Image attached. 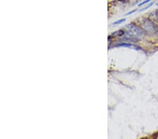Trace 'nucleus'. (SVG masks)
Wrapping results in <instances>:
<instances>
[{"instance_id": "obj_1", "label": "nucleus", "mask_w": 158, "mask_h": 139, "mask_svg": "<svg viewBox=\"0 0 158 139\" xmlns=\"http://www.w3.org/2000/svg\"><path fill=\"white\" fill-rule=\"evenodd\" d=\"M126 29L128 30L129 34L136 37H143L145 35V30L136 25L134 23H130L126 25Z\"/></svg>"}, {"instance_id": "obj_2", "label": "nucleus", "mask_w": 158, "mask_h": 139, "mask_svg": "<svg viewBox=\"0 0 158 139\" xmlns=\"http://www.w3.org/2000/svg\"><path fill=\"white\" fill-rule=\"evenodd\" d=\"M143 29L145 31L148 32L150 33H154L157 34L158 35V25H156L154 22L150 20L148 18L144 20L143 23Z\"/></svg>"}, {"instance_id": "obj_3", "label": "nucleus", "mask_w": 158, "mask_h": 139, "mask_svg": "<svg viewBox=\"0 0 158 139\" xmlns=\"http://www.w3.org/2000/svg\"><path fill=\"white\" fill-rule=\"evenodd\" d=\"M123 40H124L125 42H139V39L136 37V36H134V35H129V36H126V37H124L123 39Z\"/></svg>"}, {"instance_id": "obj_4", "label": "nucleus", "mask_w": 158, "mask_h": 139, "mask_svg": "<svg viewBox=\"0 0 158 139\" xmlns=\"http://www.w3.org/2000/svg\"><path fill=\"white\" fill-rule=\"evenodd\" d=\"M116 46L117 47H126V48L133 47V48H135V49H138V50L141 49V48L139 46L133 45V44H127V43H121V44H119L118 45H117Z\"/></svg>"}, {"instance_id": "obj_5", "label": "nucleus", "mask_w": 158, "mask_h": 139, "mask_svg": "<svg viewBox=\"0 0 158 139\" xmlns=\"http://www.w3.org/2000/svg\"><path fill=\"white\" fill-rule=\"evenodd\" d=\"M124 35V32L123 31V30H118V31H116V32H115L114 33H113L112 35L110 36H109V39H110L112 37H122Z\"/></svg>"}, {"instance_id": "obj_6", "label": "nucleus", "mask_w": 158, "mask_h": 139, "mask_svg": "<svg viewBox=\"0 0 158 139\" xmlns=\"http://www.w3.org/2000/svg\"><path fill=\"white\" fill-rule=\"evenodd\" d=\"M125 20H126V19H125V18H122V19H120V20H117V21H116V22L113 23V25H119V24H121V23H122L123 22H124Z\"/></svg>"}, {"instance_id": "obj_7", "label": "nucleus", "mask_w": 158, "mask_h": 139, "mask_svg": "<svg viewBox=\"0 0 158 139\" xmlns=\"http://www.w3.org/2000/svg\"><path fill=\"white\" fill-rule=\"evenodd\" d=\"M153 4L154 3H152H152H150L148 6H146V7H144V8H143V9H141V10H139V11H140V12H141V11H145V10L148 9H149L150 7H151L153 5Z\"/></svg>"}, {"instance_id": "obj_8", "label": "nucleus", "mask_w": 158, "mask_h": 139, "mask_svg": "<svg viewBox=\"0 0 158 139\" xmlns=\"http://www.w3.org/2000/svg\"><path fill=\"white\" fill-rule=\"evenodd\" d=\"M150 2V0H145V1L142 2L141 4H139V5H138V7H141V6H143V5H145V4H146L149 3Z\"/></svg>"}, {"instance_id": "obj_9", "label": "nucleus", "mask_w": 158, "mask_h": 139, "mask_svg": "<svg viewBox=\"0 0 158 139\" xmlns=\"http://www.w3.org/2000/svg\"><path fill=\"white\" fill-rule=\"evenodd\" d=\"M136 9L134 10V11H129V12H128V13H126V14H125V16H129V15L132 14V13H134V12H136Z\"/></svg>"}, {"instance_id": "obj_10", "label": "nucleus", "mask_w": 158, "mask_h": 139, "mask_svg": "<svg viewBox=\"0 0 158 139\" xmlns=\"http://www.w3.org/2000/svg\"><path fill=\"white\" fill-rule=\"evenodd\" d=\"M156 5H157V6H158V3L157 4H156Z\"/></svg>"}]
</instances>
